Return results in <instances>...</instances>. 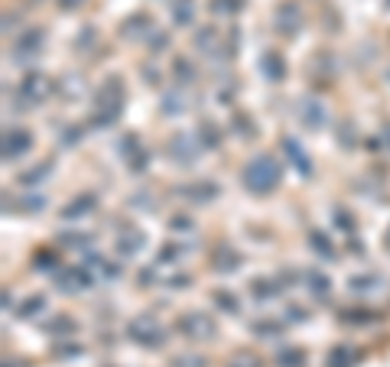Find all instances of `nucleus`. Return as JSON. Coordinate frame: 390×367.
<instances>
[{
	"mask_svg": "<svg viewBox=\"0 0 390 367\" xmlns=\"http://www.w3.org/2000/svg\"><path fill=\"white\" fill-rule=\"evenodd\" d=\"M170 10L176 27H192L195 23V0H172Z\"/></svg>",
	"mask_w": 390,
	"mask_h": 367,
	"instance_id": "nucleus-27",
	"label": "nucleus"
},
{
	"mask_svg": "<svg viewBox=\"0 0 390 367\" xmlns=\"http://www.w3.org/2000/svg\"><path fill=\"white\" fill-rule=\"evenodd\" d=\"M384 244H387V250H390V227H387V237H384Z\"/></svg>",
	"mask_w": 390,
	"mask_h": 367,
	"instance_id": "nucleus-48",
	"label": "nucleus"
},
{
	"mask_svg": "<svg viewBox=\"0 0 390 367\" xmlns=\"http://www.w3.org/2000/svg\"><path fill=\"white\" fill-rule=\"evenodd\" d=\"M82 3H85V0H59V7L62 10H78Z\"/></svg>",
	"mask_w": 390,
	"mask_h": 367,
	"instance_id": "nucleus-46",
	"label": "nucleus"
},
{
	"mask_svg": "<svg viewBox=\"0 0 390 367\" xmlns=\"http://www.w3.org/2000/svg\"><path fill=\"white\" fill-rule=\"evenodd\" d=\"M342 322L345 325H354V329H364V325H374V322H381V315L371 309H345L342 312Z\"/></svg>",
	"mask_w": 390,
	"mask_h": 367,
	"instance_id": "nucleus-29",
	"label": "nucleus"
},
{
	"mask_svg": "<svg viewBox=\"0 0 390 367\" xmlns=\"http://www.w3.org/2000/svg\"><path fill=\"white\" fill-rule=\"evenodd\" d=\"M91 244H95L91 234H62V247H68V250H88Z\"/></svg>",
	"mask_w": 390,
	"mask_h": 367,
	"instance_id": "nucleus-39",
	"label": "nucleus"
},
{
	"mask_svg": "<svg viewBox=\"0 0 390 367\" xmlns=\"http://www.w3.org/2000/svg\"><path fill=\"white\" fill-rule=\"evenodd\" d=\"M43 329H46L49 335H66V331H75L78 325H75L72 319H66V315H62V319H56V322H46Z\"/></svg>",
	"mask_w": 390,
	"mask_h": 367,
	"instance_id": "nucleus-41",
	"label": "nucleus"
},
{
	"mask_svg": "<svg viewBox=\"0 0 390 367\" xmlns=\"http://www.w3.org/2000/svg\"><path fill=\"white\" fill-rule=\"evenodd\" d=\"M241 182H244V188H248L250 195H270L283 182V163L276 160L273 153H260V156H254L244 166Z\"/></svg>",
	"mask_w": 390,
	"mask_h": 367,
	"instance_id": "nucleus-2",
	"label": "nucleus"
},
{
	"mask_svg": "<svg viewBox=\"0 0 390 367\" xmlns=\"http://www.w3.org/2000/svg\"><path fill=\"white\" fill-rule=\"evenodd\" d=\"M283 329H286V322H280V319H260V322H250V331L257 335V338H280L283 335Z\"/></svg>",
	"mask_w": 390,
	"mask_h": 367,
	"instance_id": "nucleus-28",
	"label": "nucleus"
},
{
	"mask_svg": "<svg viewBox=\"0 0 390 367\" xmlns=\"http://www.w3.org/2000/svg\"><path fill=\"white\" fill-rule=\"evenodd\" d=\"M52 351H56L59 358H75V354H82V348H72V345H56Z\"/></svg>",
	"mask_w": 390,
	"mask_h": 367,
	"instance_id": "nucleus-45",
	"label": "nucleus"
},
{
	"mask_svg": "<svg viewBox=\"0 0 390 367\" xmlns=\"http://www.w3.org/2000/svg\"><path fill=\"white\" fill-rule=\"evenodd\" d=\"M195 78H199V75H195V66H192L189 59H186V56L172 59V82H176V85H179V88H192V85H195Z\"/></svg>",
	"mask_w": 390,
	"mask_h": 367,
	"instance_id": "nucleus-25",
	"label": "nucleus"
},
{
	"mask_svg": "<svg viewBox=\"0 0 390 367\" xmlns=\"http://www.w3.org/2000/svg\"><path fill=\"white\" fill-rule=\"evenodd\" d=\"M52 170H56V163L52 160H46L43 166H33V170H27V172H20V186H27V188H33V186H43V182L52 176Z\"/></svg>",
	"mask_w": 390,
	"mask_h": 367,
	"instance_id": "nucleus-26",
	"label": "nucleus"
},
{
	"mask_svg": "<svg viewBox=\"0 0 390 367\" xmlns=\"http://www.w3.org/2000/svg\"><path fill=\"white\" fill-rule=\"evenodd\" d=\"M211 302H215L225 315H238V312H241V302H238V296H234L231 290H218L215 296H211Z\"/></svg>",
	"mask_w": 390,
	"mask_h": 367,
	"instance_id": "nucleus-31",
	"label": "nucleus"
},
{
	"mask_svg": "<svg viewBox=\"0 0 390 367\" xmlns=\"http://www.w3.org/2000/svg\"><path fill=\"white\" fill-rule=\"evenodd\" d=\"M280 150L290 156V163L296 166V172H299V176H313V163H309V153H306L303 147L296 143V137H283V140H280Z\"/></svg>",
	"mask_w": 390,
	"mask_h": 367,
	"instance_id": "nucleus-21",
	"label": "nucleus"
},
{
	"mask_svg": "<svg viewBox=\"0 0 390 367\" xmlns=\"http://www.w3.org/2000/svg\"><path fill=\"white\" fill-rule=\"evenodd\" d=\"M56 286L62 292H85V290H95L98 280H95V274H91L85 264H75V267L59 270V274H56Z\"/></svg>",
	"mask_w": 390,
	"mask_h": 367,
	"instance_id": "nucleus-10",
	"label": "nucleus"
},
{
	"mask_svg": "<svg viewBox=\"0 0 390 367\" xmlns=\"http://www.w3.org/2000/svg\"><path fill=\"white\" fill-rule=\"evenodd\" d=\"M39 312H46V296H39V292H33V296H29V299L17 309V315H20V319H36Z\"/></svg>",
	"mask_w": 390,
	"mask_h": 367,
	"instance_id": "nucleus-34",
	"label": "nucleus"
},
{
	"mask_svg": "<svg viewBox=\"0 0 390 367\" xmlns=\"http://www.w3.org/2000/svg\"><path fill=\"white\" fill-rule=\"evenodd\" d=\"M127 338L133 341V345H140V348H163L166 345V325H163L153 312H143V315H133L130 322H127Z\"/></svg>",
	"mask_w": 390,
	"mask_h": 367,
	"instance_id": "nucleus-3",
	"label": "nucleus"
},
{
	"mask_svg": "<svg viewBox=\"0 0 390 367\" xmlns=\"http://www.w3.org/2000/svg\"><path fill=\"white\" fill-rule=\"evenodd\" d=\"M234 127H241V130H244V137H254V123H250L244 114H234Z\"/></svg>",
	"mask_w": 390,
	"mask_h": 367,
	"instance_id": "nucleus-43",
	"label": "nucleus"
},
{
	"mask_svg": "<svg viewBox=\"0 0 390 367\" xmlns=\"http://www.w3.org/2000/svg\"><path fill=\"white\" fill-rule=\"evenodd\" d=\"M52 91H56V85H52L43 72H29V75L17 85L13 94H17L20 111H33V107H43V104L52 98Z\"/></svg>",
	"mask_w": 390,
	"mask_h": 367,
	"instance_id": "nucleus-4",
	"label": "nucleus"
},
{
	"mask_svg": "<svg viewBox=\"0 0 390 367\" xmlns=\"http://www.w3.org/2000/svg\"><path fill=\"white\" fill-rule=\"evenodd\" d=\"M299 280L306 283V290L313 292L315 299H329L332 296V280L322 274V270H315V267H309V270H299Z\"/></svg>",
	"mask_w": 390,
	"mask_h": 367,
	"instance_id": "nucleus-19",
	"label": "nucleus"
},
{
	"mask_svg": "<svg viewBox=\"0 0 390 367\" xmlns=\"http://www.w3.org/2000/svg\"><path fill=\"white\" fill-rule=\"evenodd\" d=\"M309 247H313L319 257H325V260H335V247H332V241H329L322 231H313V234H309Z\"/></svg>",
	"mask_w": 390,
	"mask_h": 367,
	"instance_id": "nucleus-36",
	"label": "nucleus"
},
{
	"mask_svg": "<svg viewBox=\"0 0 390 367\" xmlns=\"http://www.w3.org/2000/svg\"><path fill=\"white\" fill-rule=\"evenodd\" d=\"M17 205L23 208L27 215H36V211H43V208H46V195H23Z\"/></svg>",
	"mask_w": 390,
	"mask_h": 367,
	"instance_id": "nucleus-40",
	"label": "nucleus"
},
{
	"mask_svg": "<svg viewBox=\"0 0 390 367\" xmlns=\"http://www.w3.org/2000/svg\"><path fill=\"white\" fill-rule=\"evenodd\" d=\"M143 247H147V234H143L140 227H133V225H121V227H117L114 250L121 257H137Z\"/></svg>",
	"mask_w": 390,
	"mask_h": 367,
	"instance_id": "nucleus-12",
	"label": "nucleus"
},
{
	"mask_svg": "<svg viewBox=\"0 0 390 367\" xmlns=\"http://www.w3.org/2000/svg\"><path fill=\"white\" fill-rule=\"evenodd\" d=\"M163 107L160 111L166 114V117H179V114H186L189 111V104H192V94H189V88H179V85H172L170 91L163 94Z\"/></svg>",
	"mask_w": 390,
	"mask_h": 367,
	"instance_id": "nucleus-15",
	"label": "nucleus"
},
{
	"mask_svg": "<svg viewBox=\"0 0 390 367\" xmlns=\"http://www.w3.org/2000/svg\"><path fill=\"white\" fill-rule=\"evenodd\" d=\"M218 182H211V179H205V182H189V186H182L176 195L179 198H186V202H195V205H209V202H215L218 198Z\"/></svg>",
	"mask_w": 390,
	"mask_h": 367,
	"instance_id": "nucleus-14",
	"label": "nucleus"
},
{
	"mask_svg": "<svg viewBox=\"0 0 390 367\" xmlns=\"http://www.w3.org/2000/svg\"><path fill=\"white\" fill-rule=\"evenodd\" d=\"M82 140H85V127H78V123H68V127H62V133H59V147H66V150L78 147Z\"/></svg>",
	"mask_w": 390,
	"mask_h": 367,
	"instance_id": "nucleus-35",
	"label": "nucleus"
},
{
	"mask_svg": "<svg viewBox=\"0 0 390 367\" xmlns=\"http://www.w3.org/2000/svg\"><path fill=\"white\" fill-rule=\"evenodd\" d=\"M56 264H59V257L52 254V250H39V254L33 257V270H36V274H52Z\"/></svg>",
	"mask_w": 390,
	"mask_h": 367,
	"instance_id": "nucleus-38",
	"label": "nucleus"
},
{
	"mask_svg": "<svg viewBox=\"0 0 390 367\" xmlns=\"http://www.w3.org/2000/svg\"><path fill=\"white\" fill-rule=\"evenodd\" d=\"M166 156H170L176 166H195L202 156V143L195 133H172L170 143H166Z\"/></svg>",
	"mask_w": 390,
	"mask_h": 367,
	"instance_id": "nucleus-6",
	"label": "nucleus"
},
{
	"mask_svg": "<svg viewBox=\"0 0 390 367\" xmlns=\"http://www.w3.org/2000/svg\"><path fill=\"white\" fill-rule=\"evenodd\" d=\"M273 27H276V33L286 39H296L303 33V10H299L296 0H283V3L273 10Z\"/></svg>",
	"mask_w": 390,
	"mask_h": 367,
	"instance_id": "nucleus-8",
	"label": "nucleus"
},
{
	"mask_svg": "<svg viewBox=\"0 0 390 367\" xmlns=\"http://www.w3.org/2000/svg\"><path fill=\"white\" fill-rule=\"evenodd\" d=\"M172 364H176V367H205L209 361L202 358V354H182V358H176Z\"/></svg>",
	"mask_w": 390,
	"mask_h": 367,
	"instance_id": "nucleus-42",
	"label": "nucleus"
},
{
	"mask_svg": "<svg viewBox=\"0 0 390 367\" xmlns=\"http://www.w3.org/2000/svg\"><path fill=\"white\" fill-rule=\"evenodd\" d=\"M218 127L211 121H202L199 123V130H195V137H199V143H202V150H215V147H221V137H218Z\"/></svg>",
	"mask_w": 390,
	"mask_h": 367,
	"instance_id": "nucleus-30",
	"label": "nucleus"
},
{
	"mask_svg": "<svg viewBox=\"0 0 390 367\" xmlns=\"http://www.w3.org/2000/svg\"><path fill=\"white\" fill-rule=\"evenodd\" d=\"M176 331L189 341H211L218 335V325L209 312H182L179 322H176Z\"/></svg>",
	"mask_w": 390,
	"mask_h": 367,
	"instance_id": "nucleus-5",
	"label": "nucleus"
},
{
	"mask_svg": "<svg viewBox=\"0 0 390 367\" xmlns=\"http://www.w3.org/2000/svg\"><path fill=\"white\" fill-rule=\"evenodd\" d=\"M225 367H264V361L257 358V354H254V351H234V354H231L228 358V364Z\"/></svg>",
	"mask_w": 390,
	"mask_h": 367,
	"instance_id": "nucleus-37",
	"label": "nucleus"
},
{
	"mask_svg": "<svg viewBox=\"0 0 390 367\" xmlns=\"http://www.w3.org/2000/svg\"><path fill=\"white\" fill-rule=\"evenodd\" d=\"M46 43V29L43 27H29L23 29L17 39H13V49H10V59L13 62H29V59L39 56V49Z\"/></svg>",
	"mask_w": 390,
	"mask_h": 367,
	"instance_id": "nucleus-9",
	"label": "nucleus"
},
{
	"mask_svg": "<svg viewBox=\"0 0 390 367\" xmlns=\"http://www.w3.org/2000/svg\"><path fill=\"white\" fill-rule=\"evenodd\" d=\"M85 267L91 270V274H95L98 283L117 280V276L124 274V267L114 264V260H107V257H101V254H88V257H85Z\"/></svg>",
	"mask_w": 390,
	"mask_h": 367,
	"instance_id": "nucleus-17",
	"label": "nucleus"
},
{
	"mask_svg": "<svg viewBox=\"0 0 390 367\" xmlns=\"http://www.w3.org/2000/svg\"><path fill=\"white\" fill-rule=\"evenodd\" d=\"M273 364L276 367H303L306 364V354L299 348H280L273 354Z\"/></svg>",
	"mask_w": 390,
	"mask_h": 367,
	"instance_id": "nucleus-32",
	"label": "nucleus"
},
{
	"mask_svg": "<svg viewBox=\"0 0 390 367\" xmlns=\"http://www.w3.org/2000/svg\"><path fill=\"white\" fill-rule=\"evenodd\" d=\"M309 315H306V309H299V306H290L286 309V322H306Z\"/></svg>",
	"mask_w": 390,
	"mask_h": 367,
	"instance_id": "nucleus-44",
	"label": "nucleus"
},
{
	"mask_svg": "<svg viewBox=\"0 0 390 367\" xmlns=\"http://www.w3.org/2000/svg\"><path fill=\"white\" fill-rule=\"evenodd\" d=\"M127 88L121 75H107L101 85L95 88V101H91V117H88V130H107L114 127L117 117L124 114Z\"/></svg>",
	"mask_w": 390,
	"mask_h": 367,
	"instance_id": "nucleus-1",
	"label": "nucleus"
},
{
	"mask_svg": "<svg viewBox=\"0 0 390 367\" xmlns=\"http://www.w3.org/2000/svg\"><path fill=\"white\" fill-rule=\"evenodd\" d=\"M283 296V283L276 280V276H257V280H250V299L254 302H273Z\"/></svg>",
	"mask_w": 390,
	"mask_h": 367,
	"instance_id": "nucleus-16",
	"label": "nucleus"
},
{
	"mask_svg": "<svg viewBox=\"0 0 390 367\" xmlns=\"http://www.w3.org/2000/svg\"><path fill=\"white\" fill-rule=\"evenodd\" d=\"M381 140L390 147V123H384V137H381Z\"/></svg>",
	"mask_w": 390,
	"mask_h": 367,
	"instance_id": "nucleus-47",
	"label": "nucleus"
},
{
	"mask_svg": "<svg viewBox=\"0 0 390 367\" xmlns=\"http://www.w3.org/2000/svg\"><path fill=\"white\" fill-rule=\"evenodd\" d=\"M95 208H98V195L82 192V195H75L68 205H62V218H66V221H82V218H88Z\"/></svg>",
	"mask_w": 390,
	"mask_h": 367,
	"instance_id": "nucleus-18",
	"label": "nucleus"
},
{
	"mask_svg": "<svg viewBox=\"0 0 390 367\" xmlns=\"http://www.w3.org/2000/svg\"><path fill=\"white\" fill-rule=\"evenodd\" d=\"M33 150V133L23 127H7L3 130V163H17Z\"/></svg>",
	"mask_w": 390,
	"mask_h": 367,
	"instance_id": "nucleus-11",
	"label": "nucleus"
},
{
	"mask_svg": "<svg viewBox=\"0 0 390 367\" xmlns=\"http://www.w3.org/2000/svg\"><path fill=\"white\" fill-rule=\"evenodd\" d=\"M248 7V0H211V13L215 17H238Z\"/></svg>",
	"mask_w": 390,
	"mask_h": 367,
	"instance_id": "nucleus-33",
	"label": "nucleus"
},
{
	"mask_svg": "<svg viewBox=\"0 0 390 367\" xmlns=\"http://www.w3.org/2000/svg\"><path fill=\"white\" fill-rule=\"evenodd\" d=\"M384 286V276L377 274H354L348 276V292H354V296H371V292H381Z\"/></svg>",
	"mask_w": 390,
	"mask_h": 367,
	"instance_id": "nucleus-24",
	"label": "nucleus"
},
{
	"mask_svg": "<svg viewBox=\"0 0 390 367\" xmlns=\"http://www.w3.org/2000/svg\"><path fill=\"white\" fill-rule=\"evenodd\" d=\"M296 117H299V123H303L306 130H325L329 127V107L315 94H303L296 101Z\"/></svg>",
	"mask_w": 390,
	"mask_h": 367,
	"instance_id": "nucleus-7",
	"label": "nucleus"
},
{
	"mask_svg": "<svg viewBox=\"0 0 390 367\" xmlns=\"http://www.w3.org/2000/svg\"><path fill=\"white\" fill-rule=\"evenodd\" d=\"M241 264H244V260H241L238 250L231 244H221L218 250H215V264L211 267H215V274H238Z\"/></svg>",
	"mask_w": 390,
	"mask_h": 367,
	"instance_id": "nucleus-23",
	"label": "nucleus"
},
{
	"mask_svg": "<svg viewBox=\"0 0 390 367\" xmlns=\"http://www.w3.org/2000/svg\"><path fill=\"white\" fill-rule=\"evenodd\" d=\"M361 358H364L361 348H352L348 341H342V345L329 348V354H325V367H354Z\"/></svg>",
	"mask_w": 390,
	"mask_h": 367,
	"instance_id": "nucleus-20",
	"label": "nucleus"
},
{
	"mask_svg": "<svg viewBox=\"0 0 390 367\" xmlns=\"http://www.w3.org/2000/svg\"><path fill=\"white\" fill-rule=\"evenodd\" d=\"M260 75H264L267 82L280 85L286 78V59L280 56V52H273V49H267L264 56H260Z\"/></svg>",
	"mask_w": 390,
	"mask_h": 367,
	"instance_id": "nucleus-22",
	"label": "nucleus"
},
{
	"mask_svg": "<svg viewBox=\"0 0 390 367\" xmlns=\"http://www.w3.org/2000/svg\"><path fill=\"white\" fill-rule=\"evenodd\" d=\"M195 49L205 52V56H211V59H218V56L231 59V52L225 49V43H221V29H215V27H199L195 29Z\"/></svg>",
	"mask_w": 390,
	"mask_h": 367,
	"instance_id": "nucleus-13",
	"label": "nucleus"
},
{
	"mask_svg": "<svg viewBox=\"0 0 390 367\" xmlns=\"http://www.w3.org/2000/svg\"><path fill=\"white\" fill-rule=\"evenodd\" d=\"M387 7H390V0H387Z\"/></svg>",
	"mask_w": 390,
	"mask_h": 367,
	"instance_id": "nucleus-49",
	"label": "nucleus"
}]
</instances>
